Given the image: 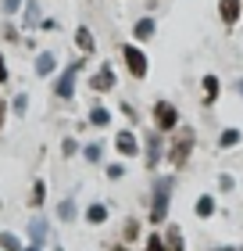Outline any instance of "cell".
<instances>
[{
	"mask_svg": "<svg viewBox=\"0 0 243 251\" xmlns=\"http://www.w3.org/2000/svg\"><path fill=\"white\" fill-rule=\"evenodd\" d=\"M168 194H172V179H157V187H154V208H150V219H154V223H165V215H168Z\"/></svg>",
	"mask_w": 243,
	"mask_h": 251,
	"instance_id": "obj_1",
	"label": "cell"
},
{
	"mask_svg": "<svg viewBox=\"0 0 243 251\" xmlns=\"http://www.w3.org/2000/svg\"><path fill=\"white\" fill-rule=\"evenodd\" d=\"M79 72H83V61H75L72 68H65V75L57 79V86H54V90H57V97H72V90H75V75H79Z\"/></svg>",
	"mask_w": 243,
	"mask_h": 251,
	"instance_id": "obj_2",
	"label": "cell"
},
{
	"mask_svg": "<svg viewBox=\"0 0 243 251\" xmlns=\"http://www.w3.org/2000/svg\"><path fill=\"white\" fill-rule=\"evenodd\" d=\"M122 54H125V61H129V72H133V75H147V58H143V50H136L133 43H129Z\"/></svg>",
	"mask_w": 243,
	"mask_h": 251,
	"instance_id": "obj_3",
	"label": "cell"
},
{
	"mask_svg": "<svg viewBox=\"0 0 243 251\" xmlns=\"http://www.w3.org/2000/svg\"><path fill=\"white\" fill-rule=\"evenodd\" d=\"M154 119H157V129H172V126H176V108H172V104H165V100H157Z\"/></svg>",
	"mask_w": 243,
	"mask_h": 251,
	"instance_id": "obj_4",
	"label": "cell"
},
{
	"mask_svg": "<svg viewBox=\"0 0 243 251\" xmlns=\"http://www.w3.org/2000/svg\"><path fill=\"white\" fill-rule=\"evenodd\" d=\"M218 11H222L225 25H236V18H240V0H218Z\"/></svg>",
	"mask_w": 243,
	"mask_h": 251,
	"instance_id": "obj_5",
	"label": "cell"
},
{
	"mask_svg": "<svg viewBox=\"0 0 243 251\" xmlns=\"http://www.w3.org/2000/svg\"><path fill=\"white\" fill-rule=\"evenodd\" d=\"M111 86H114V72H111V65H104L100 72L93 75V90H100V94H104V90H111Z\"/></svg>",
	"mask_w": 243,
	"mask_h": 251,
	"instance_id": "obj_6",
	"label": "cell"
},
{
	"mask_svg": "<svg viewBox=\"0 0 243 251\" xmlns=\"http://www.w3.org/2000/svg\"><path fill=\"white\" fill-rule=\"evenodd\" d=\"M29 237H32V244H43V241H47V223H43V219H32Z\"/></svg>",
	"mask_w": 243,
	"mask_h": 251,
	"instance_id": "obj_7",
	"label": "cell"
},
{
	"mask_svg": "<svg viewBox=\"0 0 243 251\" xmlns=\"http://www.w3.org/2000/svg\"><path fill=\"white\" fill-rule=\"evenodd\" d=\"M118 151H122V154H136V151H140L133 133H118Z\"/></svg>",
	"mask_w": 243,
	"mask_h": 251,
	"instance_id": "obj_8",
	"label": "cell"
},
{
	"mask_svg": "<svg viewBox=\"0 0 243 251\" xmlns=\"http://www.w3.org/2000/svg\"><path fill=\"white\" fill-rule=\"evenodd\" d=\"M75 43H79V50H86V54L93 50V36H89V29H79L75 32Z\"/></svg>",
	"mask_w": 243,
	"mask_h": 251,
	"instance_id": "obj_9",
	"label": "cell"
},
{
	"mask_svg": "<svg viewBox=\"0 0 243 251\" xmlns=\"http://www.w3.org/2000/svg\"><path fill=\"white\" fill-rule=\"evenodd\" d=\"M168 251H182V233H179V226H168Z\"/></svg>",
	"mask_w": 243,
	"mask_h": 251,
	"instance_id": "obj_10",
	"label": "cell"
},
{
	"mask_svg": "<svg viewBox=\"0 0 243 251\" xmlns=\"http://www.w3.org/2000/svg\"><path fill=\"white\" fill-rule=\"evenodd\" d=\"M136 36H140V40L154 36V18H143V22H136Z\"/></svg>",
	"mask_w": 243,
	"mask_h": 251,
	"instance_id": "obj_11",
	"label": "cell"
},
{
	"mask_svg": "<svg viewBox=\"0 0 243 251\" xmlns=\"http://www.w3.org/2000/svg\"><path fill=\"white\" fill-rule=\"evenodd\" d=\"M204 97H207V100L218 97V79H215V75H204Z\"/></svg>",
	"mask_w": 243,
	"mask_h": 251,
	"instance_id": "obj_12",
	"label": "cell"
},
{
	"mask_svg": "<svg viewBox=\"0 0 243 251\" xmlns=\"http://www.w3.org/2000/svg\"><path fill=\"white\" fill-rule=\"evenodd\" d=\"M50 68H54V54H40L36 72H40V75H50Z\"/></svg>",
	"mask_w": 243,
	"mask_h": 251,
	"instance_id": "obj_13",
	"label": "cell"
},
{
	"mask_svg": "<svg viewBox=\"0 0 243 251\" xmlns=\"http://www.w3.org/2000/svg\"><path fill=\"white\" fill-rule=\"evenodd\" d=\"M86 219L89 223H104V219H108V208H104V204H93V208L86 212Z\"/></svg>",
	"mask_w": 243,
	"mask_h": 251,
	"instance_id": "obj_14",
	"label": "cell"
},
{
	"mask_svg": "<svg viewBox=\"0 0 243 251\" xmlns=\"http://www.w3.org/2000/svg\"><path fill=\"white\" fill-rule=\"evenodd\" d=\"M0 248H7V251H22V244H18V237H15V233H0Z\"/></svg>",
	"mask_w": 243,
	"mask_h": 251,
	"instance_id": "obj_15",
	"label": "cell"
},
{
	"mask_svg": "<svg viewBox=\"0 0 243 251\" xmlns=\"http://www.w3.org/2000/svg\"><path fill=\"white\" fill-rule=\"evenodd\" d=\"M157 158H161V144L154 136V140H150V151H147V165H157Z\"/></svg>",
	"mask_w": 243,
	"mask_h": 251,
	"instance_id": "obj_16",
	"label": "cell"
},
{
	"mask_svg": "<svg viewBox=\"0 0 243 251\" xmlns=\"http://www.w3.org/2000/svg\"><path fill=\"white\" fill-rule=\"evenodd\" d=\"M215 212V201L211 198H200V201H197V215H211Z\"/></svg>",
	"mask_w": 243,
	"mask_h": 251,
	"instance_id": "obj_17",
	"label": "cell"
},
{
	"mask_svg": "<svg viewBox=\"0 0 243 251\" xmlns=\"http://www.w3.org/2000/svg\"><path fill=\"white\" fill-rule=\"evenodd\" d=\"M218 144H222V147H233V144H240V133H236V129H225Z\"/></svg>",
	"mask_w": 243,
	"mask_h": 251,
	"instance_id": "obj_18",
	"label": "cell"
},
{
	"mask_svg": "<svg viewBox=\"0 0 243 251\" xmlns=\"http://www.w3.org/2000/svg\"><path fill=\"white\" fill-rule=\"evenodd\" d=\"M108 111H104V108H93V115H89V122H93V126H108Z\"/></svg>",
	"mask_w": 243,
	"mask_h": 251,
	"instance_id": "obj_19",
	"label": "cell"
},
{
	"mask_svg": "<svg viewBox=\"0 0 243 251\" xmlns=\"http://www.w3.org/2000/svg\"><path fill=\"white\" fill-rule=\"evenodd\" d=\"M43 198H47V187H43V183H36V187H32V204L40 208V204H43Z\"/></svg>",
	"mask_w": 243,
	"mask_h": 251,
	"instance_id": "obj_20",
	"label": "cell"
},
{
	"mask_svg": "<svg viewBox=\"0 0 243 251\" xmlns=\"http://www.w3.org/2000/svg\"><path fill=\"white\" fill-rule=\"evenodd\" d=\"M147 251H165V241H161V237L154 233V237H150V241H147Z\"/></svg>",
	"mask_w": 243,
	"mask_h": 251,
	"instance_id": "obj_21",
	"label": "cell"
},
{
	"mask_svg": "<svg viewBox=\"0 0 243 251\" xmlns=\"http://www.w3.org/2000/svg\"><path fill=\"white\" fill-rule=\"evenodd\" d=\"M61 219H75V204H72V201L61 204Z\"/></svg>",
	"mask_w": 243,
	"mask_h": 251,
	"instance_id": "obj_22",
	"label": "cell"
},
{
	"mask_svg": "<svg viewBox=\"0 0 243 251\" xmlns=\"http://www.w3.org/2000/svg\"><path fill=\"white\" fill-rule=\"evenodd\" d=\"M86 158H89V162H97V158H100V144H89L86 147Z\"/></svg>",
	"mask_w": 243,
	"mask_h": 251,
	"instance_id": "obj_23",
	"label": "cell"
},
{
	"mask_svg": "<svg viewBox=\"0 0 243 251\" xmlns=\"http://www.w3.org/2000/svg\"><path fill=\"white\" fill-rule=\"evenodd\" d=\"M18 4H22V0H7V4H4V11L11 15V11H18Z\"/></svg>",
	"mask_w": 243,
	"mask_h": 251,
	"instance_id": "obj_24",
	"label": "cell"
},
{
	"mask_svg": "<svg viewBox=\"0 0 243 251\" xmlns=\"http://www.w3.org/2000/svg\"><path fill=\"white\" fill-rule=\"evenodd\" d=\"M7 79V65H4V58H0V83Z\"/></svg>",
	"mask_w": 243,
	"mask_h": 251,
	"instance_id": "obj_25",
	"label": "cell"
},
{
	"mask_svg": "<svg viewBox=\"0 0 243 251\" xmlns=\"http://www.w3.org/2000/svg\"><path fill=\"white\" fill-rule=\"evenodd\" d=\"M0 122H4V100H0Z\"/></svg>",
	"mask_w": 243,
	"mask_h": 251,
	"instance_id": "obj_26",
	"label": "cell"
},
{
	"mask_svg": "<svg viewBox=\"0 0 243 251\" xmlns=\"http://www.w3.org/2000/svg\"><path fill=\"white\" fill-rule=\"evenodd\" d=\"M22 251H40V248H36V244H32V248H22Z\"/></svg>",
	"mask_w": 243,
	"mask_h": 251,
	"instance_id": "obj_27",
	"label": "cell"
},
{
	"mask_svg": "<svg viewBox=\"0 0 243 251\" xmlns=\"http://www.w3.org/2000/svg\"><path fill=\"white\" fill-rule=\"evenodd\" d=\"M114 251H125V248H114Z\"/></svg>",
	"mask_w": 243,
	"mask_h": 251,
	"instance_id": "obj_28",
	"label": "cell"
},
{
	"mask_svg": "<svg viewBox=\"0 0 243 251\" xmlns=\"http://www.w3.org/2000/svg\"><path fill=\"white\" fill-rule=\"evenodd\" d=\"M240 94H243V83H240Z\"/></svg>",
	"mask_w": 243,
	"mask_h": 251,
	"instance_id": "obj_29",
	"label": "cell"
},
{
	"mask_svg": "<svg viewBox=\"0 0 243 251\" xmlns=\"http://www.w3.org/2000/svg\"><path fill=\"white\" fill-rule=\"evenodd\" d=\"M57 251H61V248H57Z\"/></svg>",
	"mask_w": 243,
	"mask_h": 251,
	"instance_id": "obj_30",
	"label": "cell"
}]
</instances>
